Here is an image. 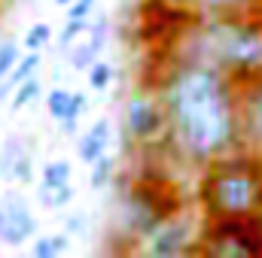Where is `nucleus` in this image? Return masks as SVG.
Masks as SVG:
<instances>
[{"label":"nucleus","instance_id":"17","mask_svg":"<svg viewBox=\"0 0 262 258\" xmlns=\"http://www.w3.org/2000/svg\"><path fill=\"white\" fill-rule=\"evenodd\" d=\"M113 176H116V158L113 155H101L95 164H92V176H89V183H92V189H107L110 183H113Z\"/></svg>","mask_w":262,"mask_h":258},{"label":"nucleus","instance_id":"3","mask_svg":"<svg viewBox=\"0 0 262 258\" xmlns=\"http://www.w3.org/2000/svg\"><path fill=\"white\" fill-rule=\"evenodd\" d=\"M198 200L207 219H250L262 213V155L235 149L210 164L198 179Z\"/></svg>","mask_w":262,"mask_h":258},{"label":"nucleus","instance_id":"22","mask_svg":"<svg viewBox=\"0 0 262 258\" xmlns=\"http://www.w3.org/2000/svg\"><path fill=\"white\" fill-rule=\"evenodd\" d=\"M73 186H61V189H37V200L49 210H61L73 200Z\"/></svg>","mask_w":262,"mask_h":258},{"label":"nucleus","instance_id":"8","mask_svg":"<svg viewBox=\"0 0 262 258\" xmlns=\"http://www.w3.org/2000/svg\"><path fill=\"white\" fill-rule=\"evenodd\" d=\"M37 234V216L31 213L28 197L9 192L0 197V243L3 246H25Z\"/></svg>","mask_w":262,"mask_h":258},{"label":"nucleus","instance_id":"20","mask_svg":"<svg viewBox=\"0 0 262 258\" xmlns=\"http://www.w3.org/2000/svg\"><path fill=\"white\" fill-rule=\"evenodd\" d=\"M21 40H15V37H6V40H0V82L15 70L18 64V58H21Z\"/></svg>","mask_w":262,"mask_h":258},{"label":"nucleus","instance_id":"4","mask_svg":"<svg viewBox=\"0 0 262 258\" xmlns=\"http://www.w3.org/2000/svg\"><path fill=\"white\" fill-rule=\"evenodd\" d=\"M183 200L162 183H134L119 203V234L146 240L162 222L177 216Z\"/></svg>","mask_w":262,"mask_h":258},{"label":"nucleus","instance_id":"24","mask_svg":"<svg viewBox=\"0 0 262 258\" xmlns=\"http://www.w3.org/2000/svg\"><path fill=\"white\" fill-rule=\"evenodd\" d=\"M85 110H89V97L82 94V91H73V104H70V116H67L64 122H61V128L67 134H73L76 131V122L85 116Z\"/></svg>","mask_w":262,"mask_h":258},{"label":"nucleus","instance_id":"13","mask_svg":"<svg viewBox=\"0 0 262 258\" xmlns=\"http://www.w3.org/2000/svg\"><path fill=\"white\" fill-rule=\"evenodd\" d=\"M204 15H247L256 12L262 0H195Z\"/></svg>","mask_w":262,"mask_h":258},{"label":"nucleus","instance_id":"29","mask_svg":"<svg viewBox=\"0 0 262 258\" xmlns=\"http://www.w3.org/2000/svg\"><path fill=\"white\" fill-rule=\"evenodd\" d=\"M256 222H259V231H262V213H259V216H256Z\"/></svg>","mask_w":262,"mask_h":258},{"label":"nucleus","instance_id":"28","mask_svg":"<svg viewBox=\"0 0 262 258\" xmlns=\"http://www.w3.org/2000/svg\"><path fill=\"white\" fill-rule=\"evenodd\" d=\"M55 3H58V6H70V3H73V0H55Z\"/></svg>","mask_w":262,"mask_h":258},{"label":"nucleus","instance_id":"1","mask_svg":"<svg viewBox=\"0 0 262 258\" xmlns=\"http://www.w3.org/2000/svg\"><path fill=\"white\" fill-rule=\"evenodd\" d=\"M159 97L168 113L165 143L189 164L241 149L238 128V82L198 58H180L159 82Z\"/></svg>","mask_w":262,"mask_h":258},{"label":"nucleus","instance_id":"18","mask_svg":"<svg viewBox=\"0 0 262 258\" xmlns=\"http://www.w3.org/2000/svg\"><path fill=\"white\" fill-rule=\"evenodd\" d=\"M113 76H116V70H113L110 61H104V58H95L92 67L85 70L89 88H95V91H107V88H110V82H113Z\"/></svg>","mask_w":262,"mask_h":258},{"label":"nucleus","instance_id":"19","mask_svg":"<svg viewBox=\"0 0 262 258\" xmlns=\"http://www.w3.org/2000/svg\"><path fill=\"white\" fill-rule=\"evenodd\" d=\"M70 104H73V91H67V88H52L46 94V110L58 125L70 116Z\"/></svg>","mask_w":262,"mask_h":258},{"label":"nucleus","instance_id":"25","mask_svg":"<svg viewBox=\"0 0 262 258\" xmlns=\"http://www.w3.org/2000/svg\"><path fill=\"white\" fill-rule=\"evenodd\" d=\"M67 15L64 18H79V21H89L92 12H95V0H73L70 6H64Z\"/></svg>","mask_w":262,"mask_h":258},{"label":"nucleus","instance_id":"16","mask_svg":"<svg viewBox=\"0 0 262 258\" xmlns=\"http://www.w3.org/2000/svg\"><path fill=\"white\" fill-rule=\"evenodd\" d=\"M40 88H43V82H40L37 76H31V79H25L21 85H15L12 100H9V110H12V113H18V110H25L28 104H34V100L40 97Z\"/></svg>","mask_w":262,"mask_h":258},{"label":"nucleus","instance_id":"21","mask_svg":"<svg viewBox=\"0 0 262 258\" xmlns=\"http://www.w3.org/2000/svg\"><path fill=\"white\" fill-rule=\"evenodd\" d=\"M49 40H52V24H49V21H34V24L25 31L21 46L31 49V52H40L43 46H49Z\"/></svg>","mask_w":262,"mask_h":258},{"label":"nucleus","instance_id":"23","mask_svg":"<svg viewBox=\"0 0 262 258\" xmlns=\"http://www.w3.org/2000/svg\"><path fill=\"white\" fill-rule=\"evenodd\" d=\"M89 24H92V18L89 21H79V18H64V28L58 31V49H70L85 31H89Z\"/></svg>","mask_w":262,"mask_h":258},{"label":"nucleus","instance_id":"26","mask_svg":"<svg viewBox=\"0 0 262 258\" xmlns=\"http://www.w3.org/2000/svg\"><path fill=\"white\" fill-rule=\"evenodd\" d=\"M85 228H89V219L82 216V213H73L70 219H67V234H73V237H82L85 234Z\"/></svg>","mask_w":262,"mask_h":258},{"label":"nucleus","instance_id":"5","mask_svg":"<svg viewBox=\"0 0 262 258\" xmlns=\"http://www.w3.org/2000/svg\"><path fill=\"white\" fill-rule=\"evenodd\" d=\"M198 252L216 258H250L262 255V231L256 216L250 219H207Z\"/></svg>","mask_w":262,"mask_h":258},{"label":"nucleus","instance_id":"11","mask_svg":"<svg viewBox=\"0 0 262 258\" xmlns=\"http://www.w3.org/2000/svg\"><path fill=\"white\" fill-rule=\"evenodd\" d=\"M107 31H110V24H107L104 15L92 18L89 31L67 49V52H70V67H73V70H89L95 58H101V52H104V46H107Z\"/></svg>","mask_w":262,"mask_h":258},{"label":"nucleus","instance_id":"12","mask_svg":"<svg viewBox=\"0 0 262 258\" xmlns=\"http://www.w3.org/2000/svg\"><path fill=\"white\" fill-rule=\"evenodd\" d=\"M110 140H113V125H110V119H98V122H92V128L85 131V134L79 137V143H76V155H79V161L92 167V164L107 152Z\"/></svg>","mask_w":262,"mask_h":258},{"label":"nucleus","instance_id":"9","mask_svg":"<svg viewBox=\"0 0 262 258\" xmlns=\"http://www.w3.org/2000/svg\"><path fill=\"white\" fill-rule=\"evenodd\" d=\"M238 128L241 149L262 155V76L238 85Z\"/></svg>","mask_w":262,"mask_h":258},{"label":"nucleus","instance_id":"7","mask_svg":"<svg viewBox=\"0 0 262 258\" xmlns=\"http://www.w3.org/2000/svg\"><path fill=\"white\" fill-rule=\"evenodd\" d=\"M195 237H198L195 225L186 216H171L168 222H162L143 240V252H149V255H156V258L189 255V252H198Z\"/></svg>","mask_w":262,"mask_h":258},{"label":"nucleus","instance_id":"10","mask_svg":"<svg viewBox=\"0 0 262 258\" xmlns=\"http://www.w3.org/2000/svg\"><path fill=\"white\" fill-rule=\"evenodd\" d=\"M0 176H6L9 183H21V186L34 179V152H31V143L21 140L18 134H12L0 146Z\"/></svg>","mask_w":262,"mask_h":258},{"label":"nucleus","instance_id":"14","mask_svg":"<svg viewBox=\"0 0 262 258\" xmlns=\"http://www.w3.org/2000/svg\"><path fill=\"white\" fill-rule=\"evenodd\" d=\"M70 176H73L70 161H64V158L46 161L43 170H40V186L37 189H61V186H70Z\"/></svg>","mask_w":262,"mask_h":258},{"label":"nucleus","instance_id":"6","mask_svg":"<svg viewBox=\"0 0 262 258\" xmlns=\"http://www.w3.org/2000/svg\"><path fill=\"white\" fill-rule=\"evenodd\" d=\"M122 125H125V137L131 146H152L156 140L168 137V113L162 97L156 94H131L125 100V113H122Z\"/></svg>","mask_w":262,"mask_h":258},{"label":"nucleus","instance_id":"27","mask_svg":"<svg viewBox=\"0 0 262 258\" xmlns=\"http://www.w3.org/2000/svg\"><path fill=\"white\" fill-rule=\"evenodd\" d=\"M168 3H180V6H186V3H192V0H168Z\"/></svg>","mask_w":262,"mask_h":258},{"label":"nucleus","instance_id":"15","mask_svg":"<svg viewBox=\"0 0 262 258\" xmlns=\"http://www.w3.org/2000/svg\"><path fill=\"white\" fill-rule=\"evenodd\" d=\"M70 243V234H43L34 240V258H58Z\"/></svg>","mask_w":262,"mask_h":258},{"label":"nucleus","instance_id":"2","mask_svg":"<svg viewBox=\"0 0 262 258\" xmlns=\"http://www.w3.org/2000/svg\"><path fill=\"white\" fill-rule=\"evenodd\" d=\"M204 64L223 70L232 82L244 85L262 76V15H204L192 52Z\"/></svg>","mask_w":262,"mask_h":258}]
</instances>
